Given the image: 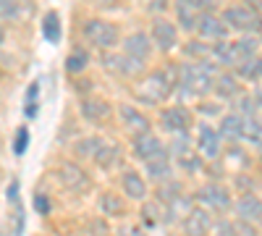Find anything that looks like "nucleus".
<instances>
[{"instance_id": "20", "label": "nucleus", "mask_w": 262, "mask_h": 236, "mask_svg": "<svg viewBox=\"0 0 262 236\" xmlns=\"http://www.w3.org/2000/svg\"><path fill=\"white\" fill-rule=\"evenodd\" d=\"M215 128H217V134H221V139L226 144H238L244 139V116L228 111V113L221 116V123H217Z\"/></svg>"}, {"instance_id": "23", "label": "nucleus", "mask_w": 262, "mask_h": 236, "mask_svg": "<svg viewBox=\"0 0 262 236\" xmlns=\"http://www.w3.org/2000/svg\"><path fill=\"white\" fill-rule=\"evenodd\" d=\"M121 160H123L121 144H113V142H107V139L100 144V149H97L95 158H92V163H95L100 170H113V168L121 165Z\"/></svg>"}, {"instance_id": "19", "label": "nucleus", "mask_w": 262, "mask_h": 236, "mask_svg": "<svg viewBox=\"0 0 262 236\" xmlns=\"http://www.w3.org/2000/svg\"><path fill=\"white\" fill-rule=\"evenodd\" d=\"M173 174H176V165H173L168 153H163V155H158V158H152V160L144 163V179L152 181L155 186L163 184V181H170Z\"/></svg>"}, {"instance_id": "34", "label": "nucleus", "mask_w": 262, "mask_h": 236, "mask_svg": "<svg viewBox=\"0 0 262 236\" xmlns=\"http://www.w3.org/2000/svg\"><path fill=\"white\" fill-rule=\"evenodd\" d=\"M42 34H45L48 42H53V45H58L60 37H63V24H60V16L55 11H50L45 18H42Z\"/></svg>"}, {"instance_id": "26", "label": "nucleus", "mask_w": 262, "mask_h": 236, "mask_svg": "<svg viewBox=\"0 0 262 236\" xmlns=\"http://www.w3.org/2000/svg\"><path fill=\"white\" fill-rule=\"evenodd\" d=\"M173 8H176V21H179V29H184V32H189V34H194V27H196V18H200V8H194L191 3H186V0H176L173 3Z\"/></svg>"}, {"instance_id": "25", "label": "nucleus", "mask_w": 262, "mask_h": 236, "mask_svg": "<svg viewBox=\"0 0 262 236\" xmlns=\"http://www.w3.org/2000/svg\"><path fill=\"white\" fill-rule=\"evenodd\" d=\"M90 63H92V53L86 48H81V45H74L69 58H66V74L76 79L79 74H84L86 69H90Z\"/></svg>"}, {"instance_id": "27", "label": "nucleus", "mask_w": 262, "mask_h": 236, "mask_svg": "<svg viewBox=\"0 0 262 236\" xmlns=\"http://www.w3.org/2000/svg\"><path fill=\"white\" fill-rule=\"evenodd\" d=\"M194 149V137L189 132H176V134H170L168 144H165V153L170 155V160H179L184 155H189Z\"/></svg>"}, {"instance_id": "21", "label": "nucleus", "mask_w": 262, "mask_h": 236, "mask_svg": "<svg viewBox=\"0 0 262 236\" xmlns=\"http://www.w3.org/2000/svg\"><path fill=\"white\" fill-rule=\"evenodd\" d=\"M121 189H123V195L134 202H144L149 197V184L139 170H123L121 174Z\"/></svg>"}, {"instance_id": "9", "label": "nucleus", "mask_w": 262, "mask_h": 236, "mask_svg": "<svg viewBox=\"0 0 262 236\" xmlns=\"http://www.w3.org/2000/svg\"><path fill=\"white\" fill-rule=\"evenodd\" d=\"M58 179L69 191H74V195H86V191L92 189L90 174H86L81 168V163H76V160H63L60 168H58Z\"/></svg>"}, {"instance_id": "15", "label": "nucleus", "mask_w": 262, "mask_h": 236, "mask_svg": "<svg viewBox=\"0 0 262 236\" xmlns=\"http://www.w3.org/2000/svg\"><path fill=\"white\" fill-rule=\"evenodd\" d=\"M152 50H155V48H152V39H149L147 32H131L121 42V53L128 55V58H134V60H139V63H147L152 58Z\"/></svg>"}, {"instance_id": "11", "label": "nucleus", "mask_w": 262, "mask_h": 236, "mask_svg": "<svg viewBox=\"0 0 262 236\" xmlns=\"http://www.w3.org/2000/svg\"><path fill=\"white\" fill-rule=\"evenodd\" d=\"M257 11H252L249 6L238 3V6H228L223 11V24L228 27V32H236V34H252L254 24H257Z\"/></svg>"}, {"instance_id": "12", "label": "nucleus", "mask_w": 262, "mask_h": 236, "mask_svg": "<svg viewBox=\"0 0 262 236\" xmlns=\"http://www.w3.org/2000/svg\"><path fill=\"white\" fill-rule=\"evenodd\" d=\"M179 223H181L184 236H210L212 233V212L194 205Z\"/></svg>"}, {"instance_id": "14", "label": "nucleus", "mask_w": 262, "mask_h": 236, "mask_svg": "<svg viewBox=\"0 0 262 236\" xmlns=\"http://www.w3.org/2000/svg\"><path fill=\"white\" fill-rule=\"evenodd\" d=\"M131 153H134L137 160L147 163V160H152V158H158V155L165 153V142L158 134H152V132L134 134V137H131Z\"/></svg>"}, {"instance_id": "4", "label": "nucleus", "mask_w": 262, "mask_h": 236, "mask_svg": "<svg viewBox=\"0 0 262 236\" xmlns=\"http://www.w3.org/2000/svg\"><path fill=\"white\" fill-rule=\"evenodd\" d=\"M100 66L111 76H121V79H139L147 71V63H139L118 50H100Z\"/></svg>"}, {"instance_id": "45", "label": "nucleus", "mask_w": 262, "mask_h": 236, "mask_svg": "<svg viewBox=\"0 0 262 236\" xmlns=\"http://www.w3.org/2000/svg\"><path fill=\"white\" fill-rule=\"evenodd\" d=\"M252 100H254V111H257V116L262 118V87H257V90L252 92Z\"/></svg>"}, {"instance_id": "6", "label": "nucleus", "mask_w": 262, "mask_h": 236, "mask_svg": "<svg viewBox=\"0 0 262 236\" xmlns=\"http://www.w3.org/2000/svg\"><path fill=\"white\" fill-rule=\"evenodd\" d=\"M79 116L92 126H105V123L113 121L116 108H113L111 100H105L100 95H84L79 100Z\"/></svg>"}, {"instance_id": "46", "label": "nucleus", "mask_w": 262, "mask_h": 236, "mask_svg": "<svg viewBox=\"0 0 262 236\" xmlns=\"http://www.w3.org/2000/svg\"><path fill=\"white\" fill-rule=\"evenodd\" d=\"M168 8V0H149V11H158V13H163Z\"/></svg>"}, {"instance_id": "48", "label": "nucleus", "mask_w": 262, "mask_h": 236, "mask_svg": "<svg viewBox=\"0 0 262 236\" xmlns=\"http://www.w3.org/2000/svg\"><path fill=\"white\" fill-rule=\"evenodd\" d=\"M3 42H6V27L0 24V45H3Z\"/></svg>"}, {"instance_id": "18", "label": "nucleus", "mask_w": 262, "mask_h": 236, "mask_svg": "<svg viewBox=\"0 0 262 236\" xmlns=\"http://www.w3.org/2000/svg\"><path fill=\"white\" fill-rule=\"evenodd\" d=\"M212 92H215V100L231 102L233 97H238L244 92V84L233 76V71H217L212 79Z\"/></svg>"}, {"instance_id": "42", "label": "nucleus", "mask_w": 262, "mask_h": 236, "mask_svg": "<svg viewBox=\"0 0 262 236\" xmlns=\"http://www.w3.org/2000/svg\"><path fill=\"white\" fill-rule=\"evenodd\" d=\"M236 231H238V236H257L259 233V228L247 223V221H236Z\"/></svg>"}, {"instance_id": "22", "label": "nucleus", "mask_w": 262, "mask_h": 236, "mask_svg": "<svg viewBox=\"0 0 262 236\" xmlns=\"http://www.w3.org/2000/svg\"><path fill=\"white\" fill-rule=\"evenodd\" d=\"M210 60L215 63L221 71H231L236 66V53H233V45L231 39H217V42H210Z\"/></svg>"}, {"instance_id": "49", "label": "nucleus", "mask_w": 262, "mask_h": 236, "mask_svg": "<svg viewBox=\"0 0 262 236\" xmlns=\"http://www.w3.org/2000/svg\"><path fill=\"white\" fill-rule=\"evenodd\" d=\"M97 3H102V6H111V3H116V0H97Z\"/></svg>"}, {"instance_id": "24", "label": "nucleus", "mask_w": 262, "mask_h": 236, "mask_svg": "<svg viewBox=\"0 0 262 236\" xmlns=\"http://www.w3.org/2000/svg\"><path fill=\"white\" fill-rule=\"evenodd\" d=\"M231 71H233V76L242 81V84H244V81L259 84V81H262V55H254V58H247V60H238Z\"/></svg>"}, {"instance_id": "16", "label": "nucleus", "mask_w": 262, "mask_h": 236, "mask_svg": "<svg viewBox=\"0 0 262 236\" xmlns=\"http://www.w3.org/2000/svg\"><path fill=\"white\" fill-rule=\"evenodd\" d=\"M236 221H247L257 228H262V200L257 195H242L231 205Z\"/></svg>"}, {"instance_id": "2", "label": "nucleus", "mask_w": 262, "mask_h": 236, "mask_svg": "<svg viewBox=\"0 0 262 236\" xmlns=\"http://www.w3.org/2000/svg\"><path fill=\"white\" fill-rule=\"evenodd\" d=\"M179 81V63H168V66L155 69L149 76H144L142 90L137 92V102L144 105H160L173 95V87Z\"/></svg>"}, {"instance_id": "31", "label": "nucleus", "mask_w": 262, "mask_h": 236, "mask_svg": "<svg viewBox=\"0 0 262 236\" xmlns=\"http://www.w3.org/2000/svg\"><path fill=\"white\" fill-rule=\"evenodd\" d=\"M181 53L186 55V60H205V58H210V42H205L200 37H191L184 42Z\"/></svg>"}, {"instance_id": "38", "label": "nucleus", "mask_w": 262, "mask_h": 236, "mask_svg": "<svg viewBox=\"0 0 262 236\" xmlns=\"http://www.w3.org/2000/svg\"><path fill=\"white\" fill-rule=\"evenodd\" d=\"M184 170H186V174H200V170L205 168V163H202V155L200 153H196V149H191V153L189 155H184V158H179L176 160Z\"/></svg>"}, {"instance_id": "30", "label": "nucleus", "mask_w": 262, "mask_h": 236, "mask_svg": "<svg viewBox=\"0 0 262 236\" xmlns=\"http://www.w3.org/2000/svg\"><path fill=\"white\" fill-rule=\"evenodd\" d=\"M139 218H142L144 228H158V226H163V205H160V202H142Z\"/></svg>"}, {"instance_id": "36", "label": "nucleus", "mask_w": 262, "mask_h": 236, "mask_svg": "<svg viewBox=\"0 0 262 236\" xmlns=\"http://www.w3.org/2000/svg\"><path fill=\"white\" fill-rule=\"evenodd\" d=\"M244 142H249L254 147L262 144V118L259 116L244 118Z\"/></svg>"}, {"instance_id": "50", "label": "nucleus", "mask_w": 262, "mask_h": 236, "mask_svg": "<svg viewBox=\"0 0 262 236\" xmlns=\"http://www.w3.org/2000/svg\"><path fill=\"white\" fill-rule=\"evenodd\" d=\"M259 160H262V144H259Z\"/></svg>"}, {"instance_id": "5", "label": "nucleus", "mask_w": 262, "mask_h": 236, "mask_svg": "<svg viewBox=\"0 0 262 236\" xmlns=\"http://www.w3.org/2000/svg\"><path fill=\"white\" fill-rule=\"evenodd\" d=\"M194 202H200V207H205L210 212H228L233 205V197H231L228 186L217 184V181H205L194 191Z\"/></svg>"}, {"instance_id": "13", "label": "nucleus", "mask_w": 262, "mask_h": 236, "mask_svg": "<svg viewBox=\"0 0 262 236\" xmlns=\"http://www.w3.org/2000/svg\"><path fill=\"white\" fill-rule=\"evenodd\" d=\"M194 37H200L205 42H217V39H228V27L223 24V18L212 13V11H202L196 18L194 27Z\"/></svg>"}, {"instance_id": "1", "label": "nucleus", "mask_w": 262, "mask_h": 236, "mask_svg": "<svg viewBox=\"0 0 262 236\" xmlns=\"http://www.w3.org/2000/svg\"><path fill=\"white\" fill-rule=\"evenodd\" d=\"M221 71L210 58L205 60H181L179 63V81L173 87V100L184 102L186 100H202L212 92V79Z\"/></svg>"}, {"instance_id": "37", "label": "nucleus", "mask_w": 262, "mask_h": 236, "mask_svg": "<svg viewBox=\"0 0 262 236\" xmlns=\"http://www.w3.org/2000/svg\"><path fill=\"white\" fill-rule=\"evenodd\" d=\"M196 113H200V118H221L223 116V102L221 100H200V105H196Z\"/></svg>"}, {"instance_id": "32", "label": "nucleus", "mask_w": 262, "mask_h": 236, "mask_svg": "<svg viewBox=\"0 0 262 236\" xmlns=\"http://www.w3.org/2000/svg\"><path fill=\"white\" fill-rule=\"evenodd\" d=\"M184 195V186H181V181H176V179H170V181H163V184H158V189H155V202H160V205H168V202H173L176 197H181Z\"/></svg>"}, {"instance_id": "28", "label": "nucleus", "mask_w": 262, "mask_h": 236, "mask_svg": "<svg viewBox=\"0 0 262 236\" xmlns=\"http://www.w3.org/2000/svg\"><path fill=\"white\" fill-rule=\"evenodd\" d=\"M233 45V53H236V60H247V58H254L259 55V39L254 34H238L236 39H231Z\"/></svg>"}, {"instance_id": "44", "label": "nucleus", "mask_w": 262, "mask_h": 236, "mask_svg": "<svg viewBox=\"0 0 262 236\" xmlns=\"http://www.w3.org/2000/svg\"><path fill=\"white\" fill-rule=\"evenodd\" d=\"M116 236H147V231L139 226H123V228H118Z\"/></svg>"}, {"instance_id": "33", "label": "nucleus", "mask_w": 262, "mask_h": 236, "mask_svg": "<svg viewBox=\"0 0 262 236\" xmlns=\"http://www.w3.org/2000/svg\"><path fill=\"white\" fill-rule=\"evenodd\" d=\"M100 210L105 212L107 218H116V216H123L126 212V205H123V200L116 195V191H102L100 195Z\"/></svg>"}, {"instance_id": "43", "label": "nucleus", "mask_w": 262, "mask_h": 236, "mask_svg": "<svg viewBox=\"0 0 262 236\" xmlns=\"http://www.w3.org/2000/svg\"><path fill=\"white\" fill-rule=\"evenodd\" d=\"M34 210L39 212V216H48V212H50V200L45 195H37L34 197Z\"/></svg>"}, {"instance_id": "35", "label": "nucleus", "mask_w": 262, "mask_h": 236, "mask_svg": "<svg viewBox=\"0 0 262 236\" xmlns=\"http://www.w3.org/2000/svg\"><path fill=\"white\" fill-rule=\"evenodd\" d=\"M24 18V3L21 0H0V24L3 21H21Z\"/></svg>"}, {"instance_id": "8", "label": "nucleus", "mask_w": 262, "mask_h": 236, "mask_svg": "<svg viewBox=\"0 0 262 236\" xmlns=\"http://www.w3.org/2000/svg\"><path fill=\"white\" fill-rule=\"evenodd\" d=\"M194 149L207 160H217L223 153V139L217 134V128L207 121H200L194 128Z\"/></svg>"}, {"instance_id": "17", "label": "nucleus", "mask_w": 262, "mask_h": 236, "mask_svg": "<svg viewBox=\"0 0 262 236\" xmlns=\"http://www.w3.org/2000/svg\"><path fill=\"white\" fill-rule=\"evenodd\" d=\"M118 118L123 123V128L134 137V134H144V132H152V126H149V118L137 108V105H131V102H121L118 105Z\"/></svg>"}, {"instance_id": "7", "label": "nucleus", "mask_w": 262, "mask_h": 236, "mask_svg": "<svg viewBox=\"0 0 262 236\" xmlns=\"http://www.w3.org/2000/svg\"><path fill=\"white\" fill-rule=\"evenodd\" d=\"M147 34L152 39V48L160 50L163 55H168V53H173L179 48V27L173 24L170 18H165V16H155V18H152Z\"/></svg>"}, {"instance_id": "47", "label": "nucleus", "mask_w": 262, "mask_h": 236, "mask_svg": "<svg viewBox=\"0 0 262 236\" xmlns=\"http://www.w3.org/2000/svg\"><path fill=\"white\" fill-rule=\"evenodd\" d=\"M252 34L259 39V45H262V16H257V24H254V29H252Z\"/></svg>"}, {"instance_id": "29", "label": "nucleus", "mask_w": 262, "mask_h": 236, "mask_svg": "<svg viewBox=\"0 0 262 236\" xmlns=\"http://www.w3.org/2000/svg\"><path fill=\"white\" fill-rule=\"evenodd\" d=\"M102 142H105V139L97 137V134H92V137H81V139L74 142V155H76L79 160H92Z\"/></svg>"}, {"instance_id": "3", "label": "nucleus", "mask_w": 262, "mask_h": 236, "mask_svg": "<svg viewBox=\"0 0 262 236\" xmlns=\"http://www.w3.org/2000/svg\"><path fill=\"white\" fill-rule=\"evenodd\" d=\"M81 37L90 48H97V50H113L118 42H121V32L113 21L107 18H100V16H92L81 24Z\"/></svg>"}, {"instance_id": "40", "label": "nucleus", "mask_w": 262, "mask_h": 236, "mask_svg": "<svg viewBox=\"0 0 262 236\" xmlns=\"http://www.w3.org/2000/svg\"><path fill=\"white\" fill-rule=\"evenodd\" d=\"M27 144H29V128H27V126H21L18 132H16V144H13V153H16V155H24V153H27Z\"/></svg>"}, {"instance_id": "10", "label": "nucleus", "mask_w": 262, "mask_h": 236, "mask_svg": "<svg viewBox=\"0 0 262 236\" xmlns=\"http://www.w3.org/2000/svg\"><path fill=\"white\" fill-rule=\"evenodd\" d=\"M191 123H194V113H191V108H186L184 102L165 105V108L160 111V126H163V132H168V134L189 132Z\"/></svg>"}, {"instance_id": "39", "label": "nucleus", "mask_w": 262, "mask_h": 236, "mask_svg": "<svg viewBox=\"0 0 262 236\" xmlns=\"http://www.w3.org/2000/svg\"><path fill=\"white\" fill-rule=\"evenodd\" d=\"M212 233H215V236H238V231H236V221H228V218H217V221H212Z\"/></svg>"}, {"instance_id": "41", "label": "nucleus", "mask_w": 262, "mask_h": 236, "mask_svg": "<svg viewBox=\"0 0 262 236\" xmlns=\"http://www.w3.org/2000/svg\"><path fill=\"white\" fill-rule=\"evenodd\" d=\"M233 186L242 191V195H254V184H252L249 176H242V174H238V176L233 179Z\"/></svg>"}]
</instances>
